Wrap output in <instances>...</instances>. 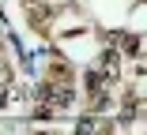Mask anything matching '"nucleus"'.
<instances>
[{
	"label": "nucleus",
	"instance_id": "obj_2",
	"mask_svg": "<svg viewBox=\"0 0 147 135\" xmlns=\"http://www.w3.org/2000/svg\"><path fill=\"white\" fill-rule=\"evenodd\" d=\"M0 83H8V68L4 64H0Z\"/></svg>",
	"mask_w": 147,
	"mask_h": 135
},
{
	"label": "nucleus",
	"instance_id": "obj_1",
	"mask_svg": "<svg viewBox=\"0 0 147 135\" xmlns=\"http://www.w3.org/2000/svg\"><path fill=\"white\" fill-rule=\"evenodd\" d=\"M121 49H125V53H140V38H125Z\"/></svg>",
	"mask_w": 147,
	"mask_h": 135
}]
</instances>
